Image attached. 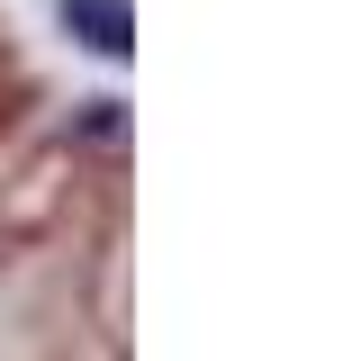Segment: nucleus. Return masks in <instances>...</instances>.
I'll list each match as a JSON object with an SVG mask.
<instances>
[{"label": "nucleus", "mask_w": 361, "mask_h": 361, "mask_svg": "<svg viewBox=\"0 0 361 361\" xmlns=\"http://www.w3.org/2000/svg\"><path fill=\"white\" fill-rule=\"evenodd\" d=\"M63 27L90 45V54H127L135 45V18H127V0H63Z\"/></svg>", "instance_id": "1"}]
</instances>
